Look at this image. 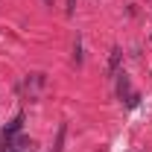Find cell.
Here are the masks:
<instances>
[{
	"mask_svg": "<svg viewBox=\"0 0 152 152\" xmlns=\"http://www.w3.org/2000/svg\"><path fill=\"white\" fill-rule=\"evenodd\" d=\"M41 88H44V73H29L26 79H23V85H20V91L29 96V99H35Z\"/></svg>",
	"mask_w": 152,
	"mask_h": 152,
	"instance_id": "6da1fadb",
	"label": "cell"
},
{
	"mask_svg": "<svg viewBox=\"0 0 152 152\" xmlns=\"http://www.w3.org/2000/svg\"><path fill=\"white\" fill-rule=\"evenodd\" d=\"M114 79H117V96L129 102V96L134 94V91H132V82H129V76H126V73H123V70H120V73L114 76Z\"/></svg>",
	"mask_w": 152,
	"mask_h": 152,
	"instance_id": "7a4b0ae2",
	"label": "cell"
},
{
	"mask_svg": "<svg viewBox=\"0 0 152 152\" xmlns=\"http://www.w3.org/2000/svg\"><path fill=\"white\" fill-rule=\"evenodd\" d=\"M120 61H123V50H120V47H114V50H111V56H108V67H105L108 79H114V76L120 73Z\"/></svg>",
	"mask_w": 152,
	"mask_h": 152,
	"instance_id": "3957f363",
	"label": "cell"
},
{
	"mask_svg": "<svg viewBox=\"0 0 152 152\" xmlns=\"http://www.w3.org/2000/svg\"><path fill=\"white\" fill-rule=\"evenodd\" d=\"M64 9H67V15H73V12H76V0H67V6H64Z\"/></svg>",
	"mask_w": 152,
	"mask_h": 152,
	"instance_id": "277c9868",
	"label": "cell"
},
{
	"mask_svg": "<svg viewBox=\"0 0 152 152\" xmlns=\"http://www.w3.org/2000/svg\"><path fill=\"white\" fill-rule=\"evenodd\" d=\"M44 6H53V0H44Z\"/></svg>",
	"mask_w": 152,
	"mask_h": 152,
	"instance_id": "5b68a950",
	"label": "cell"
}]
</instances>
